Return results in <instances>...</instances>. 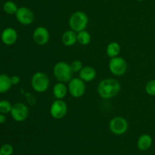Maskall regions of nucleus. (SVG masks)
<instances>
[{"label": "nucleus", "instance_id": "6", "mask_svg": "<svg viewBox=\"0 0 155 155\" xmlns=\"http://www.w3.org/2000/svg\"><path fill=\"white\" fill-rule=\"evenodd\" d=\"M129 123L125 118L122 116H116L111 119L109 122V129L116 135H122L127 132Z\"/></svg>", "mask_w": 155, "mask_h": 155}, {"label": "nucleus", "instance_id": "14", "mask_svg": "<svg viewBox=\"0 0 155 155\" xmlns=\"http://www.w3.org/2000/svg\"><path fill=\"white\" fill-rule=\"evenodd\" d=\"M153 144V138L148 134H143L137 141V147L142 151H145L151 148Z\"/></svg>", "mask_w": 155, "mask_h": 155}, {"label": "nucleus", "instance_id": "18", "mask_svg": "<svg viewBox=\"0 0 155 155\" xmlns=\"http://www.w3.org/2000/svg\"><path fill=\"white\" fill-rule=\"evenodd\" d=\"M11 77L5 74H0V94L6 93L12 88Z\"/></svg>", "mask_w": 155, "mask_h": 155}, {"label": "nucleus", "instance_id": "15", "mask_svg": "<svg viewBox=\"0 0 155 155\" xmlns=\"http://www.w3.org/2000/svg\"><path fill=\"white\" fill-rule=\"evenodd\" d=\"M53 94L57 100H63L68 92V86L63 82H58L53 87Z\"/></svg>", "mask_w": 155, "mask_h": 155}, {"label": "nucleus", "instance_id": "7", "mask_svg": "<svg viewBox=\"0 0 155 155\" xmlns=\"http://www.w3.org/2000/svg\"><path fill=\"white\" fill-rule=\"evenodd\" d=\"M68 92L74 98H80L86 91L85 82L80 78H73L68 82Z\"/></svg>", "mask_w": 155, "mask_h": 155}, {"label": "nucleus", "instance_id": "4", "mask_svg": "<svg viewBox=\"0 0 155 155\" xmlns=\"http://www.w3.org/2000/svg\"><path fill=\"white\" fill-rule=\"evenodd\" d=\"M50 84L49 78L42 71H36L31 78V86L37 93H43L48 90Z\"/></svg>", "mask_w": 155, "mask_h": 155}, {"label": "nucleus", "instance_id": "3", "mask_svg": "<svg viewBox=\"0 0 155 155\" xmlns=\"http://www.w3.org/2000/svg\"><path fill=\"white\" fill-rule=\"evenodd\" d=\"M73 71L70 64L61 61L53 67V74L59 82H69L73 78Z\"/></svg>", "mask_w": 155, "mask_h": 155}, {"label": "nucleus", "instance_id": "26", "mask_svg": "<svg viewBox=\"0 0 155 155\" xmlns=\"http://www.w3.org/2000/svg\"><path fill=\"white\" fill-rule=\"evenodd\" d=\"M6 121V117L5 114L0 113V123H4Z\"/></svg>", "mask_w": 155, "mask_h": 155}, {"label": "nucleus", "instance_id": "20", "mask_svg": "<svg viewBox=\"0 0 155 155\" xmlns=\"http://www.w3.org/2000/svg\"><path fill=\"white\" fill-rule=\"evenodd\" d=\"M18 9V7L16 3L12 1H7L3 5V10L8 15H15Z\"/></svg>", "mask_w": 155, "mask_h": 155}, {"label": "nucleus", "instance_id": "27", "mask_svg": "<svg viewBox=\"0 0 155 155\" xmlns=\"http://www.w3.org/2000/svg\"><path fill=\"white\" fill-rule=\"evenodd\" d=\"M136 1H138V2H143V1H145V0H136Z\"/></svg>", "mask_w": 155, "mask_h": 155}, {"label": "nucleus", "instance_id": "13", "mask_svg": "<svg viewBox=\"0 0 155 155\" xmlns=\"http://www.w3.org/2000/svg\"><path fill=\"white\" fill-rule=\"evenodd\" d=\"M79 78L84 82L92 81L96 77V70L93 67L86 65L83 66L81 71L79 72Z\"/></svg>", "mask_w": 155, "mask_h": 155}, {"label": "nucleus", "instance_id": "24", "mask_svg": "<svg viewBox=\"0 0 155 155\" xmlns=\"http://www.w3.org/2000/svg\"><path fill=\"white\" fill-rule=\"evenodd\" d=\"M71 70L74 73H79L83 68V65L81 61L80 60H74L70 64Z\"/></svg>", "mask_w": 155, "mask_h": 155}, {"label": "nucleus", "instance_id": "1", "mask_svg": "<svg viewBox=\"0 0 155 155\" xmlns=\"http://www.w3.org/2000/svg\"><path fill=\"white\" fill-rule=\"evenodd\" d=\"M120 84L117 79L105 78L99 82L97 91L101 98L107 100L116 97L120 91Z\"/></svg>", "mask_w": 155, "mask_h": 155}, {"label": "nucleus", "instance_id": "17", "mask_svg": "<svg viewBox=\"0 0 155 155\" xmlns=\"http://www.w3.org/2000/svg\"><path fill=\"white\" fill-rule=\"evenodd\" d=\"M121 51V46L119 43L116 41H113L108 43V45L106 47V53L107 56L110 57V59L118 56Z\"/></svg>", "mask_w": 155, "mask_h": 155}, {"label": "nucleus", "instance_id": "8", "mask_svg": "<svg viewBox=\"0 0 155 155\" xmlns=\"http://www.w3.org/2000/svg\"><path fill=\"white\" fill-rule=\"evenodd\" d=\"M68 107L66 102L63 100H54L50 106V114L51 117L55 119H63L68 113Z\"/></svg>", "mask_w": 155, "mask_h": 155}, {"label": "nucleus", "instance_id": "23", "mask_svg": "<svg viewBox=\"0 0 155 155\" xmlns=\"http://www.w3.org/2000/svg\"><path fill=\"white\" fill-rule=\"evenodd\" d=\"M0 152L2 155H12L14 152V148L12 144H4L0 147Z\"/></svg>", "mask_w": 155, "mask_h": 155}, {"label": "nucleus", "instance_id": "10", "mask_svg": "<svg viewBox=\"0 0 155 155\" xmlns=\"http://www.w3.org/2000/svg\"><path fill=\"white\" fill-rule=\"evenodd\" d=\"M16 19L23 25H30L34 21V14L33 11L27 7L18 8L16 14Z\"/></svg>", "mask_w": 155, "mask_h": 155}, {"label": "nucleus", "instance_id": "25", "mask_svg": "<svg viewBox=\"0 0 155 155\" xmlns=\"http://www.w3.org/2000/svg\"><path fill=\"white\" fill-rule=\"evenodd\" d=\"M11 81H12V85H17L21 81V78L18 75H13L11 77Z\"/></svg>", "mask_w": 155, "mask_h": 155}, {"label": "nucleus", "instance_id": "22", "mask_svg": "<svg viewBox=\"0 0 155 155\" xmlns=\"http://www.w3.org/2000/svg\"><path fill=\"white\" fill-rule=\"evenodd\" d=\"M145 91L149 96H155V79L150 80L146 83L145 86Z\"/></svg>", "mask_w": 155, "mask_h": 155}, {"label": "nucleus", "instance_id": "11", "mask_svg": "<svg viewBox=\"0 0 155 155\" xmlns=\"http://www.w3.org/2000/svg\"><path fill=\"white\" fill-rule=\"evenodd\" d=\"M50 38V33L48 29L43 26L37 27L33 33V41L36 44L40 46L45 45L48 42Z\"/></svg>", "mask_w": 155, "mask_h": 155}, {"label": "nucleus", "instance_id": "12", "mask_svg": "<svg viewBox=\"0 0 155 155\" xmlns=\"http://www.w3.org/2000/svg\"><path fill=\"white\" fill-rule=\"evenodd\" d=\"M1 40L5 45H13L18 40V33L13 27H7L2 32Z\"/></svg>", "mask_w": 155, "mask_h": 155}, {"label": "nucleus", "instance_id": "5", "mask_svg": "<svg viewBox=\"0 0 155 155\" xmlns=\"http://www.w3.org/2000/svg\"><path fill=\"white\" fill-rule=\"evenodd\" d=\"M108 68L112 74L115 76H122L127 71V61L120 56L112 58L109 61Z\"/></svg>", "mask_w": 155, "mask_h": 155}, {"label": "nucleus", "instance_id": "28", "mask_svg": "<svg viewBox=\"0 0 155 155\" xmlns=\"http://www.w3.org/2000/svg\"><path fill=\"white\" fill-rule=\"evenodd\" d=\"M0 155H2V153H1V152H0Z\"/></svg>", "mask_w": 155, "mask_h": 155}, {"label": "nucleus", "instance_id": "2", "mask_svg": "<svg viewBox=\"0 0 155 155\" xmlns=\"http://www.w3.org/2000/svg\"><path fill=\"white\" fill-rule=\"evenodd\" d=\"M88 24L89 17L83 11H77L74 12L69 18L70 28L77 33L86 30Z\"/></svg>", "mask_w": 155, "mask_h": 155}, {"label": "nucleus", "instance_id": "9", "mask_svg": "<svg viewBox=\"0 0 155 155\" xmlns=\"http://www.w3.org/2000/svg\"><path fill=\"white\" fill-rule=\"evenodd\" d=\"M11 115L15 121L21 122L27 119L29 115V109L26 104L23 103H17L12 106Z\"/></svg>", "mask_w": 155, "mask_h": 155}, {"label": "nucleus", "instance_id": "21", "mask_svg": "<svg viewBox=\"0 0 155 155\" xmlns=\"http://www.w3.org/2000/svg\"><path fill=\"white\" fill-rule=\"evenodd\" d=\"M12 106L8 100H2L0 101V113L7 114L11 112Z\"/></svg>", "mask_w": 155, "mask_h": 155}, {"label": "nucleus", "instance_id": "19", "mask_svg": "<svg viewBox=\"0 0 155 155\" xmlns=\"http://www.w3.org/2000/svg\"><path fill=\"white\" fill-rule=\"evenodd\" d=\"M77 42L83 46H86L91 42V34L84 30L77 33Z\"/></svg>", "mask_w": 155, "mask_h": 155}, {"label": "nucleus", "instance_id": "16", "mask_svg": "<svg viewBox=\"0 0 155 155\" xmlns=\"http://www.w3.org/2000/svg\"><path fill=\"white\" fill-rule=\"evenodd\" d=\"M61 40L66 46H72L77 43V33L72 30H67L62 34Z\"/></svg>", "mask_w": 155, "mask_h": 155}]
</instances>
